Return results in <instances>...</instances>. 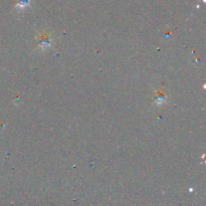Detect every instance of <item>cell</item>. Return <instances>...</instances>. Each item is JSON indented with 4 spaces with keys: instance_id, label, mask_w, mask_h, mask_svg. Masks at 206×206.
Segmentation results:
<instances>
[{
    "instance_id": "obj_1",
    "label": "cell",
    "mask_w": 206,
    "mask_h": 206,
    "mask_svg": "<svg viewBox=\"0 0 206 206\" xmlns=\"http://www.w3.org/2000/svg\"><path fill=\"white\" fill-rule=\"evenodd\" d=\"M50 45H52V41H50V38L48 36H43L40 38L39 45H38L39 48L46 49V48H48V47H50Z\"/></svg>"
},
{
    "instance_id": "obj_2",
    "label": "cell",
    "mask_w": 206,
    "mask_h": 206,
    "mask_svg": "<svg viewBox=\"0 0 206 206\" xmlns=\"http://www.w3.org/2000/svg\"><path fill=\"white\" fill-rule=\"evenodd\" d=\"M29 5H30V1H29V0H19V1L17 2L16 7L22 10V9H24V8L28 7Z\"/></svg>"
}]
</instances>
